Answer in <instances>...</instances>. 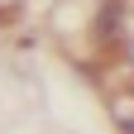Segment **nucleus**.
I'll list each match as a JSON object with an SVG mask.
<instances>
[{"mask_svg": "<svg viewBox=\"0 0 134 134\" xmlns=\"http://www.w3.org/2000/svg\"><path fill=\"white\" fill-rule=\"evenodd\" d=\"M125 134H134V115H129V120H125Z\"/></svg>", "mask_w": 134, "mask_h": 134, "instance_id": "obj_1", "label": "nucleus"}, {"mask_svg": "<svg viewBox=\"0 0 134 134\" xmlns=\"http://www.w3.org/2000/svg\"><path fill=\"white\" fill-rule=\"evenodd\" d=\"M129 62H134V34H129Z\"/></svg>", "mask_w": 134, "mask_h": 134, "instance_id": "obj_2", "label": "nucleus"}, {"mask_svg": "<svg viewBox=\"0 0 134 134\" xmlns=\"http://www.w3.org/2000/svg\"><path fill=\"white\" fill-rule=\"evenodd\" d=\"M0 5H10V0H0Z\"/></svg>", "mask_w": 134, "mask_h": 134, "instance_id": "obj_3", "label": "nucleus"}]
</instances>
